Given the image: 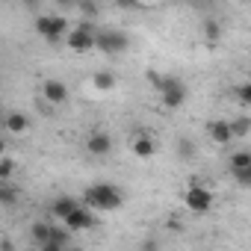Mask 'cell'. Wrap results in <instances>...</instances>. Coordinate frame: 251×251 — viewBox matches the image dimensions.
<instances>
[{"instance_id": "obj_27", "label": "cell", "mask_w": 251, "mask_h": 251, "mask_svg": "<svg viewBox=\"0 0 251 251\" xmlns=\"http://www.w3.org/2000/svg\"><path fill=\"white\" fill-rule=\"evenodd\" d=\"M65 251H80V248H65Z\"/></svg>"}, {"instance_id": "obj_7", "label": "cell", "mask_w": 251, "mask_h": 251, "mask_svg": "<svg viewBox=\"0 0 251 251\" xmlns=\"http://www.w3.org/2000/svg\"><path fill=\"white\" fill-rule=\"evenodd\" d=\"M65 227H68L71 233H77V230H89V227H95V213H92L89 207H77V210L65 219Z\"/></svg>"}, {"instance_id": "obj_17", "label": "cell", "mask_w": 251, "mask_h": 251, "mask_svg": "<svg viewBox=\"0 0 251 251\" xmlns=\"http://www.w3.org/2000/svg\"><path fill=\"white\" fill-rule=\"evenodd\" d=\"M248 130H251V121H248V118H239V121H230V133H233L236 139H239V136H245Z\"/></svg>"}, {"instance_id": "obj_12", "label": "cell", "mask_w": 251, "mask_h": 251, "mask_svg": "<svg viewBox=\"0 0 251 251\" xmlns=\"http://www.w3.org/2000/svg\"><path fill=\"white\" fill-rule=\"evenodd\" d=\"M42 92H45V98H48L50 103H62V100L68 98V89H65V83H59V80H48Z\"/></svg>"}, {"instance_id": "obj_19", "label": "cell", "mask_w": 251, "mask_h": 251, "mask_svg": "<svg viewBox=\"0 0 251 251\" xmlns=\"http://www.w3.org/2000/svg\"><path fill=\"white\" fill-rule=\"evenodd\" d=\"M219 33H222V30H219V24H216V21H207V24H204V36H207L210 42H216V39H219Z\"/></svg>"}, {"instance_id": "obj_15", "label": "cell", "mask_w": 251, "mask_h": 251, "mask_svg": "<svg viewBox=\"0 0 251 251\" xmlns=\"http://www.w3.org/2000/svg\"><path fill=\"white\" fill-rule=\"evenodd\" d=\"M248 166H251V154H248V151H239V154L230 157V175H233V177L242 175V172H248Z\"/></svg>"}, {"instance_id": "obj_20", "label": "cell", "mask_w": 251, "mask_h": 251, "mask_svg": "<svg viewBox=\"0 0 251 251\" xmlns=\"http://www.w3.org/2000/svg\"><path fill=\"white\" fill-rule=\"evenodd\" d=\"M236 98H239L242 103H248V106H251V83H242V86L236 89Z\"/></svg>"}, {"instance_id": "obj_24", "label": "cell", "mask_w": 251, "mask_h": 251, "mask_svg": "<svg viewBox=\"0 0 251 251\" xmlns=\"http://www.w3.org/2000/svg\"><path fill=\"white\" fill-rule=\"evenodd\" d=\"M236 183H242V186H251V166H248V172L236 175Z\"/></svg>"}, {"instance_id": "obj_16", "label": "cell", "mask_w": 251, "mask_h": 251, "mask_svg": "<svg viewBox=\"0 0 251 251\" xmlns=\"http://www.w3.org/2000/svg\"><path fill=\"white\" fill-rule=\"evenodd\" d=\"M115 86V77L109 74V71H98L95 74V89H100V92H109Z\"/></svg>"}, {"instance_id": "obj_18", "label": "cell", "mask_w": 251, "mask_h": 251, "mask_svg": "<svg viewBox=\"0 0 251 251\" xmlns=\"http://www.w3.org/2000/svg\"><path fill=\"white\" fill-rule=\"evenodd\" d=\"M177 154H180L183 160H189V157L195 154V145H192L189 139H177Z\"/></svg>"}, {"instance_id": "obj_4", "label": "cell", "mask_w": 251, "mask_h": 251, "mask_svg": "<svg viewBox=\"0 0 251 251\" xmlns=\"http://www.w3.org/2000/svg\"><path fill=\"white\" fill-rule=\"evenodd\" d=\"M183 201H186V207H189L192 213L204 216V213L213 207V192H210V189H204V186H198V183H192V186L183 192Z\"/></svg>"}, {"instance_id": "obj_10", "label": "cell", "mask_w": 251, "mask_h": 251, "mask_svg": "<svg viewBox=\"0 0 251 251\" xmlns=\"http://www.w3.org/2000/svg\"><path fill=\"white\" fill-rule=\"evenodd\" d=\"M154 151H157L154 139H151L148 133H136V139H133V154L142 157V160H148V157H154Z\"/></svg>"}, {"instance_id": "obj_14", "label": "cell", "mask_w": 251, "mask_h": 251, "mask_svg": "<svg viewBox=\"0 0 251 251\" xmlns=\"http://www.w3.org/2000/svg\"><path fill=\"white\" fill-rule=\"evenodd\" d=\"M30 233H33V239H36L39 245H45V242H50V233H53V225H50V222H36V225L30 227Z\"/></svg>"}, {"instance_id": "obj_26", "label": "cell", "mask_w": 251, "mask_h": 251, "mask_svg": "<svg viewBox=\"0 0 251 251\" xmlns=\"http://www.w3.org/2000/svg\"><path fill=\"white\" fill-rule=\"evenodd\" d=\"M142 251H157V239H148V242L142 245Z\"/></svg>"}, {"instance_id": "obj_13", "label": "cell", "mask_w": 251, "mask_h": 251, "mask_svg": "<svg viewBox=\"0 0 251 251\" xmlns=\"http://www.w3.org/2000/svg\"><path fill=\"white\" fill-rule=\"evenodd\" d=\"M27 127H30L27 115H21V112H9V115H6V130H9V133H24Z\"/></svg>"}, {"instance_id": "obj_21", "label": "cell", "mask_w": 251, "mask_h": 251, "mask_svg": "<svg viewBox=\"0 0 251 251\" xmlns=\"http://www.w3.org/2000/svg\"><path fill=\"white\" fill-rule=\"evenodd\" d=\"M12 169H15V163H12L9 157H3V160H0V177H3V180L12 175Z\"/></svg>"}, {"instance_id": "obj_8", "label": "cell", "mask_w": 251, "mask_h": 251, "mask_svg": "<svg viewBox=\"0 0 251 251\" xmlns=\"http://www.w3.org/2000/svg\"><path fill=\"white\" fill-rule=\"evenodd\" d=\"M86 148H89V154H95V157H103V154H109V148H112V139L106 136V133H92L89 136V142H86Z\"/></svg>"}, {"instance_id": "obj_6", "label": "cell", "mask_w": 251, "mask_h": 251, "mask_svg": "<svg viewBox=\"0 0 251 251\" xmlns=\"http://www.w3.org/2000/svg\"><path fill=\"white\" fill-rule=\"evenodd\" d=\"M98 50H103V53H121V50H127V36L118 33V30H100L98 33Z\"/></svg>"}, {"instance_id": "obj_2", "label": "cell", "mask_w": 251, "mask_h": 251, "mask_svg": "<svg viewBox=\"0 0 251 251\" xmlns=\"http://www.w3.org/2000/svg\"><path fill=\"white\" fill-rule=\"evenodd\" d=\"M151 77V83L160 89V98H163V103L166 106H172V109H177V106H183V100H186V86L177 80V77H160V74H148Z\"/></svg>"}, {"instance_id": "obj_25", "label": "cell", "mask_w": 251, "mask_h": 251, "mask_svg": "<svg viewBox=\"0 0 251 251\" xmlns=\"http://www.w3.org/2000/svg\"><path fill=\"white\" fill-rule=\"evenodd\" d=\"M42 251H65V248H62L59 242H45V245H42Z\"/></svg>"}, {"instance_id": "obj_11", "label": "cell", "mask_w": 251, "mask_h": 251, "mask_svg": "<svg viewBox=\"0 0 251 251\" xmlns=\"http://www.w3.org/2000/svg\"><path fill=\"white\" fill-rule=\"evenodd\" d=\"M77 207H80V204H77L74 198H68V195H62V198H56V201L50 204V213H53L56 219H62V222H65V219H68V216H71V213H74Z\"/></svg>"}, {"instance_id": "obj_3", "label": "cell", "mask_w": 251, "mask_h": 251, "mask_svg": "<svg viewBox=\"0 0 251 251\" xmlns=\"http://www.w3.org/2000/svg\"><path fill=\"white\" fill-rule=\"evenodd\" d=\"M65 42H68V48H71L74 53H86V50L98 48V33L92 30L89 21H83V24H77V27L65 36Z\"/></svg>"}, {"instance_id": "obj_1", "label": "cell", "mask_w": 251, "mask_h": 251, "mask_svg": "<svg viewBox=\"0 0 251 251\" xmlns=\"http://www.w3.org/2000/svg\"><path fill=\"white\" fill-rule=\"evenodd\" d=\"M83 201H86V207H89L92 213H95V210L106 213V210L121 207V192H118V186H112V183H95V186H89V189L83 192Z\"/></svg>"}, {"instance_id": "obj_5", "label": "cell", "mask_w": 251, "mask_h": 251, "mask_svg": "<svg viewBox=\"0 0 251 251\" xmlns=\"http://www.w3.org/2000/svg\"><path fill=\"white\" fill-rule=\"evenodd\" d=\"M36 30H39V36H45L48 42H56V39L68 30V21H65L62 15H42V18L36 21Z\"/></svg>"}, {"instance_id": "obj_23", "label": "cell", "mask_w": 251, "mask_h": 251, "mask_svg": "<svg viewBox=\"0 0 251 251\" xmlns=\"http://www.w3.org/2000/svg\"><path fill=\"white\" fill-rule=\"evenodd\" d=\"M80 12L89 15V18H95V15H98V6H92V3H80Z\"/></svg>"}, {"instance_id": "obj_22", "label": "cell", "mask_w": 251, "mask_h": 251, "mask_svg": "<svg viewBox=\"0 0 251 251\" xmlns=\"http://www.w3.org/2000/svg\"><path fill=\"white\" fill-rule=\"evenodd\" d=\"M0 198H3V204H12L15 201V189L9 183H3V189H0Z\"/></svg>"}, {"instance_id": "obj_9", "label": "cell", "mask_w": 251, "mask_h": 251, "mask_svg": "<svg viewBox=\"0 0 251 251\" xmlns=\"http://www.w3.org/2000/svg\"><path fill=\"white\" fill-rule=\"evenodd\" d=\"M210 136H213V142H219V145H227L230 139H233V133H230V121H210Z\"/></svg>"}]
</instances>
